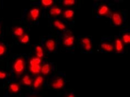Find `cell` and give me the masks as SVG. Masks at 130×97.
<instances>
[{
	"label": "cell",
	"mask_w": 130,
	"mask_h": 97,
	"mask_svg": "<svg viewBox=\"0 0 130 97\" xmlns=\"http://www.w3.org/2000/svg\"><path fill=\"white\" fill-rule=\"evenodd\" d=\"M13 68L15 72L19 74L23 71L24 68V61L21 59H19L15 62Z\"/></svg>",
	"instance_id": "6da1fadb"
},
{
	"label": "cell",
	"mask_w": 130,
	"mask_h": 97,
	"mask_svg": "<svg viewBox=\"0 0 130 97\" xmlns=\"http://www.w3.org/2000/svg\"><path fill=\"white\" fill-rule=\"evenodd\" d=\"M64 84L63 80L61 78H58L52 85V87L54 89H59L61 88Z\"/></svg>",
	"instance_id": "7a4b0ae2"
},
{
	"label": "cell",
	"mask_w": 130,
	"mask_h": 97,
	"mask_svg": "<svg viewBox=\"0 0 130 97\" xmlns=\"http://www.w3.org/2000/svg\"><path fill=\"white\" fill-rule=\"evenodd\" d=\"M41 67L40 64H36L30 66L29 70L34 74H37L41 71Z\"/></svg>",
	"instance_id": "3957f363"
},
{
	"label": "cell",
	"mask_w": 130,
	"mask_h": 97,
	"mask_svg": "<svg viewBox=\"0 0 130 97\" xmlns=\"http://www.w3.org/2000/svg\"><path fill=\"white\" fill-rule=\"evenodd\" d=\"M46 45L48 49L50 51H53L55 48V44L54 41L50 39L47 41Z\"/></svg>",
	"instance_id": "277c9868"
},
{
	"label": "cell",
	"mask_w": 130,
	"mask_h": 97,
	"mask_svg": "<svg viewBox=\"0 0 130 97\" xmlns=\"http://www.w3.org/2000/svg\"><path fill=\"white\" fill-rule=\"evenodd\" d=\"M113 19L114 22L116 25H119L121 24L122 19L119 14L117 13L113 14Z\"/></svg>",
	"instance_id": "5b68a950"
},
{
	"label": "cell",
	"mask_w": 130,
	"mask_h": 97,
	"mask_svg": "<svg viewBox=\"0 0 130 97\" xmlns=\"http://www.w3.org/2000/svg\"><path fill=\"white\" fill-rule=\"evenodd\" d=\"M43 78L41 76H38L35 79L33 83V86L35 88L39 87L43 81Z\"/></svg>",
	"instance_id": "8992f818"
},
{
	"label": "cell",
	"mask_w": 130,
	"mask_h": 97,
	"mask_svg": "<svg viewBox=\"0 0 130 97\" xmlns=\"http://www.w3.org/2000/svg\"><path fill=\"white\" fill-rule=\"evenodd\" d=\"M50 71V67L48 63L44 64L41 67V71L43 74L46 75L49 73Z\"/></svg>",
	"instance_id": "52a82bcc"
},
{
	"label": "cell",
	"mask_w": 130,
	"mask_h": 97,
	"mask_svg": "<svg viewBox=\"0 0 130 97\" xmlns=\"http://www.w3.org/2000/svg\"><path fill=\"white\" fill-rule=\"evenodd\" d=\"M82 41L83 43L85 45V49L87 51L90 50L91 47L89 39L87 38H84L82 40Z\"/></svg>",
	"instance_id": "ba28073f"
},
{
	"label": "cell",
	"mask_w": 130,
	"mask_h": 97,
	"mask_svg": "<svg viewBox=\"0 0 130 97\" xmlns=\"http://www.w3.org/2000/svg\"><path fill=\"white\" fill-rule=\"evenodd\" d=\"M38 9L35 8L31 9L30 11V14L31 17L34 20H36L38 17L39 14Z\"/></svg>",
	"instance_id": "9c48e42d"
},
{
	"label": "cell",
	"mask_w": 130,
	"mask_h": 97,
	"mask_svg": "<svg viewBox=\"0 0 130 97\" xmlns=\"http://www.w3.org/2000/svg\"><path fill=\"white\" fill-rule=\"evenodd\" d=\"M74 38L73 36H71L66 39L64 41V44L68 46L72 45L74 42Z\"/></svg>",
	"instance_id": "30bf717a"
},
{
	"label": "cell",
	"mask_w": 130,
	"mask_h": 97,
	"mask_svg": "<svg viewBox=\"0 0 130 97\" xmlns=\"http://www.w3.org/2000/svg\"><path fill=\"white\" fill-rule=\"evenodd\" d=\"M22 80L24 84L26 85H30L32 83L31 79L27 75H25L23 77Z\"/></svg>",
	"instance_id": "8fae6325"
},
{
	"label": "cell",
	"mask_w": 130,
	"mask_h": 97,
	"mask_svg": "<svg viewBox=\"0 0 130 97\" xmlns=\"http://www.w3.org/2000/svg\"><path fill=\"white\" fill-rule=\"evenodd\" d=\"M41 62V60L40 58L38 57L33 58L30 61V66L36 64H40Z\"/></svg>",
	"instance_id": "7c38bea8"
},
{
	"label": "cell",
	"mask_w": 130,
	"mask_h": 97,
	"mask_svg": "<svg viewBox=\"0 0 130 97\" xmlns=\"http://www.w3.org/2000/svg\"><path fill=\"white\" fill-rule=\"evenodd\" d=\"M61 12V9L59 8L54 7L51 8L50 10V13L52 15H56L60 14Z\"/></svg>",
	"instance_id": "4fadbf2b"
},
{
	"label": "cell",
	"mask_w": 130,
	"mask_h": 97,
	"mask_svg": "<svg viewBox=\"0 0 130 97\" xmlns=\"http://www.w3.org/2000/svg\"><path fill=\"white\" fill-rule=\"evenodd\" d=\"M101 46L102 48L108 51H111L113 49V46L109 44L103 43Z\"/></svg>",
	"instance_id": "5bb4252c"
},
{
	"label": "cell",
	"mask_w": 130,
	"mask_h": 97,
	"mask_svg": "<svg viewBox=\"0 0 130 97\" xmlns=\"http://www.w3.org/2000/svg\"><path fill=\"white\" fill-rule=\"evenodd\" d=\"M14 33L17 36H21L23 34V30L22 28L18 27L14 30Z\"/></svg>",
	"instance_id": "9a60e30c"
},
{
	"label": "cell",
	"mask_w": 130,
	"mask_h": 97,
	"mask_svg": "<svg viewBox=\"0 0 130 97\" xmlns=\"http://www.w3.org/2000/svg\"><path fill=\"white\" fill-rule=\"evenodd\" d=\"M74 12L71 10H66L64 13V16L66 18H70L72 17L74 15Z\"/></svg>",
	"instance_id": "2e32d148"
},
{
	"label": "cell",
	"mask_w": 130,
	"mask_h": 97,
	"mask_svg": "<svg viewBox=\"0 0 130 97\" xmlns=\"http://www.w3.org/2000/svg\"><path fill=\"white\" fill-rule=\"evenodd\" d=\"M37 55L38 57L40 58L43 55V50L42 48L40 46H37L36 48Z\"/></svg>",
	"instance_id": "e0dca14e"
},
{
	"label": "cell",
	"mask_w": 130,
	"mask_h": 97,
	"mask_svg": "<svg viewBox=\"0 0 130 97\" xmlns=\"http://www.w3.org/2000/svg\"><path fill=\"white\" fill-rule=\"evenodd\" d=\"M10 90L12 92H16L18 91L19 90V87L18 85L15 84H12L9 86Z\"/></svg>",
	"instance_id": "ac0fdd59"
},
{
	"label": "cell",
	"mask_w": 130,
	"mask_h": 97,
	"mask_svg": "<svg viewBox=\"0 0 130 97\" xmlns=\"http://www.w3.org/2000/svg\"><path fill=\"white\" fill-rule=\"evenodd\" d=\"M54 24L56 27L60 29L63 30L65 28V25L58 21H55L54 22Z\"/></svg>",
	"instance_id": "d6986e66"
},
{
	"label": "cell",
	"mask_w": 130,
	"mask_h": 97,
	"mask_svg": "<svg viewBox=\"0 0 130 97\" xmlns=\"http://www.w3.org/2000/svg\"><path fill=\"white\" fill-rule=\"evenodd\" d=\"M123 48L122 43L121 41L119 40H117L116 41V48L118 51H121Z\"/></svg>",
	"instance_id": "ffe728a7"
},
{
	"label": "cell",
	"mask_w": 130,
	"mask_h": 97,
	"mask_svg": "<svg viewBox=\"0 0 130 97\" xmlns=\"http://www.w3.org/2000/svg\"><path fill=\"white\" fill-rule=\"evenodd\" d=\"M108 9V8L107 7L105 6H103L99 10V13L101 15L104 14L107 12Z\"/></svg>",
	"instance_id": "44dd1931"
},
{
	"label": "cell",
	"mask_w": 130,
	"mask_h": 97,
	"mask_svg": "<svg viewBox=\"0 0 130 97\" xmlns=\"http://www.w3.org/2000/svg\"><path fill=\"white\" fill-rule=\"evenodd\" d=\"M29 37L28 35H25L22 37L20 39V42L24 43H27L29 40Z\"/></svg>",
	"instance_id": "7402d4cb"
},
{
	"label": "cell",
	"mask_w": 130,
	"mask_h": 97,
	"mask_svg": "<svg viewBox=\"0 0 130 97\" xmlns=\"http://www.w3.org/2000/svg\"><path fill=\"white\" fill-rule=\"evenodd\" d=\"M41 2L44 5L48 6L52 4L53 1L52 0H42L41 1Z\"/></svg>",
	"instance_id": "603a6c76"
},
{
	"label": "cell",
	"mask_w": 130,
	"mask_h": 97,
	"mask_svg": "<svg viewBox=\"0 0 130 97\" xmlns=\"http://www.w3.org/2000/svg\"><path fill=\"white\" fill-rule=\"evenodd\" d=\"M123 39L125 43H129L130 42V36L127 34H125L123 37Z\"/></svg>",
	"instance_id": "cb8c5ba5"
},
{
	"label": "cell",
	"mask_w": 130,
	"mask_h": 97,
	"mask_svg": "<svg viewBox=\"0 0 130 97\" xmlns=\"http://www.w3.org/2000/svg\"><path fill=\"white\" fill-rule=\"evenodd\" d=\"M74 2V0H65L63 1V3L66 5H71L73 4Z\"/></svg>",
	"instance_id": "d4e9b609"
},
{
	"label": "cell",
	"mask_w": 130,
	"mask_h": 97,
	"mask_svg": "<svg viewBox=\"0 0 130 97\" xmlns=\"http://www.w3.org/2000/svg\"><path fill=\"white\" fill-rule=\"evenodd\" d=\"M5 49L4 46L0 45V55H3L5 52Z\"/></svg>",
	"instance_id": "484cf974"
},
{
	"label": "cell",
	"mask_w": 130,
	"mask_h": 97,
	"mask_svg": "<svg viewBox=\"0 0 130 97\" xmlns=\"http://www.w3.org/2000/svg\"><path fill=\"white\" fill-rule=\"evenodd\" d=\"M6 76V74L3 72L0 71V79H3Z\"/></svg>",
	"instance_id": "4316f807"
},
{
	"label": "cell",
	"mask_w": 130,
	"mask_h": 97,
	"mask_svg": "<svg viewBox=\"0 0 130 97\" xmlns=\"http://www.w3.org/2000/svg\"><path fill=\"white\" fill-rule=\"evenodd\" d=\"M68 97H75V96L73 94H71L68 96Z\"/></svg>",
	"instance_id": "83f0119b"
},
{
	"label": "cell",
	"mask_w": 130,
	"mask_h": 97,
	"mask_svg": "<svg viewBox=\"0 0 130 97\" xmlns=\"http://www.w3.org/2000/svg\"></svg>",
	"instance_id": "f1b7e54d"
}]
</instances>
